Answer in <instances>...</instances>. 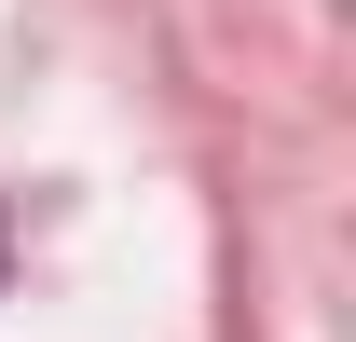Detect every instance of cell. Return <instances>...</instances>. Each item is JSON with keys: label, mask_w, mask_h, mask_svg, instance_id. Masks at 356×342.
I'll use <instances>...</instances> for the list:
<instances>
[{"label": "cell", "mask_w": 356, "mask_h": 342, "mask_svg": "<svg viewBox=\"0 0 356 342\" xmlns=\"http://www.w3.org/2000/svg\"><path fill=\"white\" fill-rule=\"evenodd\" d=\"M0 274H14V219H0Z\"/></svg>", "instance_id": "1"}]
</instances>
